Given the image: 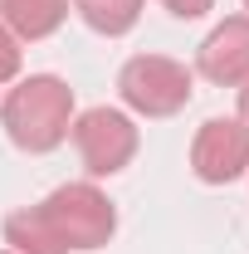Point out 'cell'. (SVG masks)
Returning a JSON list of instances; mask_svg holds the SVG:
<instances>
[{
	"label": "cell",
	"mask_w": 249,
	"mask_h": 254,
	"mask_svg": "<svg viewBox=\"0 0 249 254\" xmlns=\"http://www.w3.org/2000/svg\"><path fill=\"white\" fill-rule=\"evenodd\" d=\"M118 210L93 181H68L39 205L5 215L10 254H93L113 240Z\"/></svg>",
	"instance_id": "obj_1"
},
{
	"label": "cell",
	"mask_w": 249,
	"mask_h": 254,
	"mask_svg": "<svg viewBox=\"0 0 249 254\" xmlns=\"http://www.w3.org/2000/svg\"><path fill=\"white\" fill-rule=\"evenodd\" d=\"M0 123L20 152L44 157V152L63 147V137L73 127V88L54 73H30L0 98Z\"/></svg>",
	"instance_id": "obj_2"
},
{
	"label": "cell",
	"mask_w": 249,
	"mask_h": 254,
	"mask_svg": "<svg viewBox=\"0 0 249 254\" xmlns=\"http://www.w3.org/2000/svg\"><path fill=\"white\" fill-rule=\"evenodd\" d=\"M118 93L142 118H176L195 93V73L181 59H166V54H137L118 73Z\"/></svg>",
	"instance_id": "obj_3"
},
{
	"label": "cell",
	"mask_w": 249,
	"mask_h": 254,
	"mask_svg": "<svg viewBox=\"0 0 249 254\" xmlns=\"http://www.w3.org/2000/svg\"><path fill=\"white\" fill-rule=\"evenodd\" d=\"M68 137H73L78 161H83L88 176H118L127 161L137 157V142H142L137 123L123 108H88V113H78Z\"/></svg>",
	"instance_id": "obj_4"
},
{
	"label": "cell",
	"mask_w": 249,
	"mask_h": 254,
	"mask_svg": "<svg viewBox=\"0 0 249 254\" xmlns=\"http://www.w3.org/2000/svg\"><path fill=\"white\" fill-rule=\"evenodd\" d=\"M190 171L205 186H230L249 171V127L240 118H210L190 142Z\"/></svg>",
	"instance_id": "obj_5"
},
{
	"label": "cell",
	"mask_w": 249,
	"mask_h": 254,
	"mask_svg": "<svg viewBox=\"0 0 249 254\" xmlns=\"http://www.w3.org/2000/svg\"><path fill=\"white\" fill-rule=\"evenodd\" d=\"M195 73L210 78L220 88H240L249 78V15H230L225 25L205 34V44L195 49Z\"/></svg>",
	"instance_id": "obj_6"
},
{
	"label": "cell",
	"mask_w": 249,
	"mask_h": 254,
	"mask_svg": "<svg viewBox=\"0 0 249 254\" xmlns=\"http://www.w3.org/2000/svg\"><path fill=\"white\" fill-rule=\"evenodd\" d=\"M68 15V0H0V25L15 34L20 44L49 39Z\"/></svg>",
	"instance_id": "obj_7"
},
{
	"label": "cell",
	"mask_w": 249,
	"mask_h": 254,
	"mask_svg": "<svg viewBox=\"0 0 249 254\" xmlns=\"http://www.w3.org/2000/svg\"><path fill=\"white\" fill-rule=\"evenodd\" d=\"M142 5H147V0H73L78 20L93 34H108V39H123V34L142 20Z\"/></svg>",
	"instance_id": "obj_8"
},
{
	"label": "cell",
	"mask_w": 249,
	"mask_h": 254,
	"mask_svg": "<svg viewBox=\"0 0 249 254\" xmlns=\"http://www.w3.org/2000/svg\"><path fill=\"white\" fill-rule=\"evenodd\" d=\"M15 73H20V39L0 25V83H10Z\"/></svg>",
	"instance_id": "obj_9"
},
{
	"label": "cell",
	"mask_w": 249,
	"mask_h": 254,
	"mask_svg": "<svg viewBox=\"0 0 249 254\" xmlns=\"http://www.w3.org/2000/svg\"><path fill=\"white\" fill-rule=\"evenodd\" d=\"M176 20H200V15H210L215 10V0H161Z\"/></svg>",
	"instance_id": "obj_10"
},
{
	"label": "cell",
	"mask_w": 249,
	"mask_h": 254,
	"mask_svg": "<svg viewBox=\"0 0 249 254\" xmlns=\"http://www.w3.org/2000/svg\"><path fill=\"white\" fill-rule=\"evenodd\" d=\"M240 123L249 127V78H245V83H240Z\"/></svg>",
	"instance_id": "obj_11"
},
{
	"label": "cell",
	"mask_w": 249,
	"mask_h": 254,
	"mask_svg": "<svg viewBox=\"0 0 249 254\" xmlns=\"http://www.w3.org/2000/svg\"><path fill=\"white\" fill-rule=\"evenodd\" d=\"M245 10H249V0H245Z\"/></svg>",
	"instance_id": "obj_12"
}]
</instances>
